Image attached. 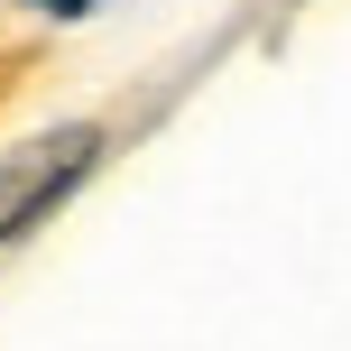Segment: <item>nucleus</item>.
<instances>
[{
    "mask_svg": "<svg viewBox=\"0 0 351 351\" xmlns=\"http://www.w3.org/2000/svg\"><path fill=\"white\" fill-rule=\"evenodd\" d=\"M37 19H93V0H28Z\"/></svg>",
    "mask_w": 351,
    "mask_h": 351,
    "instance_id": "obj_2",
    "label": "nucleus"
},
{
    "mask_svg": "<svg viewBox=\"0 0 351 351\" xmlns=\"http://www.w3.org/2000/svg\"><path fill=\"white\" fill-rule=\"evenodd\" d=\"M93 167H102V121H56V130H37V139L0 148V250L28 241Z\"/></svg>",
    "mask_w": 351,
    "mask_h": 351,
    "instance_id": "obj_1",
    "label": "nucleus"
}]
</instances>
